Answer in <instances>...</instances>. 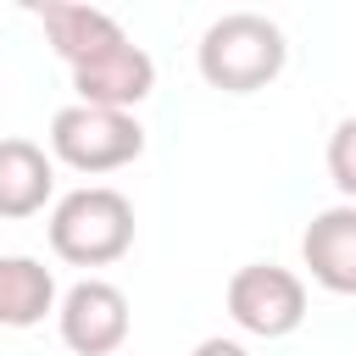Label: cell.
<instances>
[{
	"instance_id": "cell-1",
	"label": "cell",
	"mask_w": 356,
	"mask_h": 356,
	"mask_svg": "<svg viewBox=\"0 0 356 356\" xmlns=\"http://www.w3.org/2000/svg\"><path fill=\"white\" fill-rule=\"evenodd\" d=\"M200 78L222 95H256L267 89L284 61H289V44H284V28L261 11H222L206 33H200Z\"/></svg>"
},
{
	"instance_id": "cell-2",
	"label": "cell",
	"mask_w": 356,
	"mask_h": 356,
	"mask_svg": "<svg viewBox=\"0 0 356 356\" xmlns=\"http://www.w3.org/2000/svg\"><path fill=\"white\" fill-rule=\"evenodd\" d=\"M134 245V200L111 184H83L50 211V250L72 267H106Z\"/></svg>"
},
{
	"instance_id": "cell-3",
	"label": "cell",
	"mask_w": 356,
	"mask_h": 356,
	"mask_svg": "<svg viewBox=\"0 0 356 356\" xmlns=\"http://www.w3.org/2000/svg\"><path fill=\"white\" fill-rule=\"evenodd\" d=\"M50 156L78 172H117L145 156V128L134 111H106V106L72 100L50 117Z\"/></svg>"
},
{
	"instance_id": "cell-4",
	"label": "cell",
	"mask_w": 356,
	"mask_h": 356,
	"mask_svg": "<svg viewBox=\"0 0 356 356\" xmlns=\"http://www.w3.org/2000/svg\"><path fill=\"white\" fill-rule=\"evenodd\" d=\"M228 317L256 339H284L306 323V284L278 261H250L228 278Z\"/></svg>"
},
{
	"instance_id": "cell-5",
	"label": "cell",
	"mask_w": 356,
	"mask_h": 356,
	"mask_svg": "<svg viewBox=\"0 0 356 356\" xmlns=\"http://www.w3.org/2000/svg\"><path fill=\"white\" fill-rule=\"evenodd\" d=\"M61 339L78 356H117L128 339V295L106 278H78L56 306Z\"/></svg>"
},
{
	"instance_id": "cell-6",
	"label": "cell",
	"mask_w": 356,
	"mask_h": 356,
	"mask_svg": "<svg viewBox=\"0 0 356 356\" xmlns=\"http://www.w3.org/2000/svg\"><path fill=\"white\" fill-rule=\"evenodd\" d=\"M72 89L83 106H106V111H134L150 89H156V61L145 44H117L83 67H72Z\"/></svg>"
},
{
	"instance_id": "cell-7",
	"label": "cell",
	"mask_w": 356,
	"mask_h": 356,
	"mask_svg": "<svg viewBox=\"0 0 356 356\" xmlns=\"http://www.w3.org/2000/svg\"><path fill=\"white\" fill-rule=\"evenodd\" d=\"M33 17H39V28H44V39H50V50H56L67 67H83V61H95V56L128 44L122 22H117L111 11H100V6L44 0V6H33Z\"/></svg>"
},
{
	"instance_id": "cell-8",
	"label": "cell",
	"mask_w": 356,
	"mask_h": 356,
	"mask_svg": "<svg viewBox=\"0 0 356 356\" xmlns=\"http://www.w3.org/2000/svg\"><path fill=\"white\" fill-rule=\"evenodd\" d=\"M300 261L334 295H356V206H328L300 234Z\"/></svg>"
},
{
	"instance_id": "cell-9",
	"label": "cell",
	"mask_w": 356,
	"mask_h": 356,
	"mask_svg": "<svg viewBox=\"0 0 356 356\" xmlns=\"http://www.w3.org/2000/svg\"><path fill=\"white\" fill-rule=\"evenodd\" d=\"M50 189H56V161L44 156V145L0 139V217L17 222V217L44 211Z\"/></svg>"
},
{
	"instance_id": "cell-10",
	"label": "cell",
	"mask_w": 356,
	"mask_h": 356,
	"mask_svg": "<svg viewBox=\"0 0 356 356\" xmlns=\"http://www.w3.org/2000/svg\"><path fill=\"white\" fill-rule=\"evenodd\" d=\"M56 278L33 256H0V328H33L56 312Z\"/></svg>"
},
{
	"instance_id": "cell-11",
	"label": "cell",
	"mask_w": 356,
	"mask_h": 356,
	"mask_svg": "<svg viewBox=\"0 0 356 356\" xmlns=\"http://www.w3.org/2000/svg\"><path fill=\"white\" fill-rule=\"evenodd\" d=\"M328 178L339 184V195L356 206V117H345L328 134Z\"/></svg>"
},
{
	"instance_id": "cell-12",
	"label": "cell",
	"mask_w": 356,
	"mask_h": 356,
	"mask_svg": "<svg viewBox=\"0 0 356 356\" xmlns=\"http://www.w3.org/2000/svg\"><path fill=\"white\" fill-rule=\"evenodd\" d=\"M195 356H250L239 339H222V334H211V339H200L195 345Z\"/></svg>"
}]
</instances>
